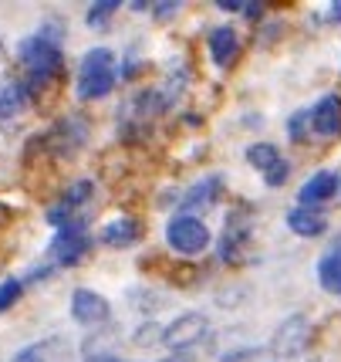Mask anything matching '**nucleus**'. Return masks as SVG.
I'll use <instances>...</instances> for the list:
<instances>
[{
    "mask_svg": "<svg viewBox=\"0 0 341 362\" xmlns=\"http://www.w3.org/2000/svg\"><path fill=\"white\" fill-rule=\"evenodd\" d=\"M115 85V75H112V51L109 47H95L85 54L81 62V75H78V98L92 102V98H102V95L112 92Z\"/></svg>",
    "mask_w": 341,
    "mask_h": 362,
    "instance_id": "1",
    "label": "nucleus"
},
{
    "mask_svg": "<svg viewBox=\"0 0 341 362\" xmlns=\"http://www.w3.org/2000/svg\"><path fill=\"white\" fill-rule=\"evenodd\" d=\"M20 62L31 71L34 81H47L61 68V51H58L54 41H47L44 34H41V37H28V41L20 45Z\"/></svg>",
    "mask_w": 341,
    "mask_h": 362,
    "instance_id": "2",
    "label": "nucleus"
},
{
    "mask_svg": "<svg viewBox=\"0 0 341 362\" xmlns=\"http://www.w3.org/2000/svg\"><path fill=\"white\" fill-rule=\"evenodd\" d=\"M308 342H311V322L304 315H291L287 322L277 325L270 352H274V359H294V356H301L308 349Z\"/></svg>",
    "mask_w": 341,
    "mask_h": 362,
    "instance_id": "3",
    "label": "nucleus"
},
{
    "mask_svg": "<svg viewBox=\"0 0 341 362\" xmlns=\"http://www.w3.org/2000/svg\"><path fill=\"white\" fill-rule=\"evenodd\" d=\"M206 332H210V322L196 312H186V315H179L172 322L169 329H162V342L176 352V356H183L186 349L200 346L203 339H206Z\"/></svg>",
    "mask_w": 341,
    "mask_h": 362,
    "instance_id": "4",
    "label": "nucleus"
},
{
    "mask_svg": "<svg viewBox=\"0 0 341 362\" xmlns=\"http://www.w3.org/2000/svg\"><path fill=\"white\" fill-rule=\"evenodd\" d=\"M166 240H169L172 251H179V254H200L210 244V230L196 217H176L166 227Z\"/></svg>",
    "mask_w": 341,
    "mask_h": 362,
    "instance_id": "5",
    "label": "nucleus"
},
{
    "mask_svg": "<svg viewBox=\"0 0 341 362\" xmlns=\"http://www.w3.org/2000/svg\"><path fill=\"white\" fill-rule=\"evenodd\" d=\"M92 247V240L85 237L81 230V223H71V227H64L61 234L54 237V244H51V254H54V261H61V264H75L81 261V254Z\"/></svg>",
    "mask_w": 341,
    "mask_h": 362,
    "instance_id": "6",
    "label": "nucleus"
},
{
    "mask_svg": "<svg viewBox=\"0 0 341 362\" xmlns=\"http://www.w3.org/2000/svg\"><path fill=\"white\" fill-rule=\"evenodd\" d=\"M71 315L81 322V325H98L109 318V301L102 298L98 291H88V288H78L71 295Z\"/></svg>",
    "mask_w": 341,
    "mask_h": 362,
    "instance_id": "7",
    "label": "nucleus"
},
{
    "mask_svg": "<svg viewBox=\"0 0 341 362\" xmlns=\"http://www.w3.org/2000/svg\"><path fill=\"white\" fill-rule=\"evenodd\" d=\"M71 359V342L61 335H51L44 342H34V346L20 349L14 356V362H68Z\"/></svg>",
    "mask_w": 341,
    "mask_h": 362,
    "instance_id": "8",
    "label": "nucleus"
},
{
    "mask_svg": "<svg viewBox=\"0 0 341 362\" xmlns=\"http://www.w3.org/2000/svg\"><path fill=\"white\" fill-rule=\"evenodd\" d=\"M311 126H314L318 136H338L341 132V98L338 95H325V98L314 105Z\"/></svg>",
    "mask_w": 341,
    "mask_h": 362,
    "instance_id": "9",
    "label": "nucleus"
},
{
    "mask_svg": "<svg viewBox=\"0 0 341 362\" xmlns=\"http://www.w3.org/2000/svg\"><path fill=\"white\" fill-rule=\"evenodd\" d=\"M318 281L328 295H338L341 298V237L325 251V257L318 261Z\"/></svg>",
    "mask_w": 341,
    "mask_h": 362,
    "instance_id": "10",
    "label": "nucleus"
},
{
    "mask_svg": "<svg viewBox=\"0 0 341 362\" xmlns=\"http://www.w3.org/2000/svg\"><path fill=\"white\" fill-rule=\"evenodd\" d=\"M287 227L301 237H318V234H325L328 217L321 210H314V206H294V210L287 214Z\"/></svg>",
    "mask_w": 341,
    "mask_h": 362,
    "instance_id": "11",
    "label": "nucleus"
},
{
    "mask_svg": "<svg viewBox=\"0 0 341 362\" xmlns=\"http://www.w3.org/2000/svg\"><path fill=\"white\" fill-rule=\"evenodd\" d=\"M335 189H338V176L335 173H314L301 187V206H314V204H325V200H331L335 197Z\"/></svg>",
    "mask_w": 341,
    "mask_h": 362,
    "instance_id": "12",
    "label": "nucleus"
},
{
    "mask_svg": "<svg viewBox=\"0 0 341 362\" xmlns=\"http://www.w3.org/2000/svg\"><path fill=\"white\" fill-rule=\"evenodd\" d=\"M102 240H105L109 247H125V244H136V240H139V223L132 221V217H122V221L105 223Z\"/></svg>",
    "mask_w": 341,
    "mask_h": 362,
    "instance_id": "13",
    "label": "nucleus"
},
{
    "mask_svg": "<svg viewBox=\"0 0 341 362\" xmlns=\"http://www.w3.org/2000/svg\"><path fill=\"white\" fill-rule=\"evenodd\" d=\"M237 51H240V45H237V34L230 28H220L210 34V54L217 64H230L237 58Z\"/></svg>",
    "mask_w": 341,
    "mask_h": 362,
    "instance_id": "14",
    "label": "nucleus"
},
{
    "mask_svg": "<svg viewBox=\"0 0 341 362\" xmlns=\"http://www.w3.org/2000/svg\"><path fill=\"white\" fill-rule=\"evenodd\" d=\"M247 159H250V166H253V170H261V173H270V170H274V166L280 163L277 149H274V146H267V142L250 146V149H247Z\"/></svg>",
    "mask_w": 341,
    "mask_h": 362,
    "instance_id": "15",
    "label": "nucleus"
},
{
    "mask_svg": "<svg viewBox=\"0 0 341 362\" xmlns=\"http://www.w3.org/2000/svg\"><path fill=\"white\" fill-rule=\"evenodd\" d=\"M24 102H28V92H24L20 85H7V88H0V119L17 115V112L24 109Z\"/></svg>",
    "mask_w": 341,
    "mask_h": 362,
    "instance_id": "16",
    "label": "nucleus"
},
{
    "mask_svg": "<svg viewBox=\"0 0 341 362\" xmlns=\"http://www.w3.org/2000/svg\"><path fill=\"white\" fill-rule=\"evenodd\" d=\"M220 362H277L270 349H237V352H227Z\"/></svg>",
    "mask_w": 341,
    "mask_h": 362,
    "instance_id": "17",
    "label": "nucleus"
},
{
    "mask_svg": "<svg viewBox=\"0 0 341 362\" xmlns=\"http://www.w3.org/2000/svg\"><path fill=\"white\" fill-rule=\"evenodd\" d=\"M119 7H122L119 0H102V4H95L92 11H88V24H92V28H95V24H105V21H109Z\"/></svg>",
    "mask_w": 341,
    "mask_h": 362,
    "instance_id": "18",
    "label": "nucleus"
},
{
    "mask_svg": "<svg viewBox=\"0 0 341 362\" xmlns=\"http://www.w3.org/2000/svg\"><path fill=\"white\" fill-rule=\"evenodd\" d=\"M213 189H217V180H210V183H203V187H196V189H193V193H189V197H186V200H183V204H186V206H203V204H213V197H210Z\"/></svg>",
    "mask_w": 341,
    "mask_h": 362,
    "instance_id": "19",
    "label": "nucleus"
},
{
    "mask_svg": "<svg viewBox=\"0 0 341 362\" xmlns=\"http://www.w3.org/2000/svg\"><path fill=\"white\" fill-rule=\"evenodd\" d=\"M88 193H92V183H75V187L68 189V197H64V206H68V210H75L78 204H85V200H88Z\"/></svg>",
    "mask_w": 341,
    "mask_h": 362,
    "instance_id": "20",
    "label": "nucleus"
},
{
    "mask_svg": "<svg viewBox=\"0 0 341 362\" xmlns=\"http://www.w3.org/2000/svg\"><path fill=\"white\" fill-rule=\"evenodd\" d=\"M17 298H20V284H17V281H4V284H0V312H4V308H11Z\"/></svg>",
    "mask_w": 341,
    "mask_h": 362,
    "instance_id": "21",
    "label": "nucleus"
},
{
    "mask_svg": "<svg viewBox=\"0 0 341 362\" xmlns=\"http://www.w3.org/2000/svg\"><path fill=\"white\" fill-rule=\"evenodd\" d=\"M159 332H162V329H159V325H142V329L136 332V339H132V342H136V346H142V349H145V346H152V342H159V339H162Z\"/></svg>",
    "mask_w": 341,
    "mask_h": 362,
    "instance_id": "22",
    "label": "nucleus"
},
{
    "mask_svg": "<svg viewBox=\"0 0 341 362\" xmlns=\"http://www.w3.org/2000/svg\"><path fill=\"white\" fill-rule=\"evenodd\" d=\"M287 176H291V166H287V163L280 159V163H277V166H274V170H270V173H264V180H267V183H270V187H280V183H284Z\"/></svg>",
    "mask_w": 341,
    "mask_h": 362,
    "instance_id": "23",
    "label": "nucleus"
},
{
    "mask_svg": "<svg viewBox=\"0 0 341 362\" xmlns=\"http://www.w3.org/2000/svg\"><path fill=\"white\" fill-rule=\"evenodd\" d=\"M311 115H304V112H297L294 119H291V136L294 139H304V122H308Z\"/></svg>",
    "mask_w": 341,
    "mask_h": 362,
    "instance_id": "24",
    "label": "nucleus"
},
{
    "mask_svg": "<svg viewBox=\"0 0 341 362\" xmlns=\"http://www.w3.org/2000/svg\"><path fill=\"white\" fill-rule=\"evenodd\" d=\"M217 7H223V11H240V7H247L244 0H220Z\"/></svg>",
    "mask_w": 341,
    "mask_h": 362,
    "instance_id": "25",
    "label": "nucleus"
},
{
    "mask_svg": "<svg viewBox=\"0 0 341 362\" xmlns=\"http://www.w3.org/2000/svg\"><path fill=\"white\" fill-rule=\"evenodd\" d=\"M88 362H119L115 356H98V359H88Z\"/></svg>",
    "mask_w": 341,
    "mask_h": 362,
    "instance_id": "26",
    "label": "nucleus"
},
{
    "mask_svg": "<svg viewBox=\"0 0 341 362\" xmlns=\"http://www.w3.org/2000/svg\"><path fill=\"white\" fill-rule=\"evenodd\" d=\"M159 362H189L186 356H172V359H159Z\"/></svg>",
    "mask_w": 341,
    "mask_h": 362,
    "instance_id": "27",
    "label": "nucleus"
},
{
    "mask_svg": "<svg viewBox=\"0 0 341 362\" xmlns=\"http://www.w3.org/2000/svg\"><path fill=\"white\" fill-rule=\"evenodd\" d=\"M335 11H331V17H341V4H331Z\"/></svg>",
    "mask_w": 341,
    "mask_h": 362,
    "instance_id": "28",
    "label": "nucleus"
},
{
    "mask_svg": "<svg viewBox=\"0 0 341 362\" xmlns=\"http://www.w3.org/2000/svg\"><path fill=\"white\" fill-rule=\"evenodd\" d=\"M0 51H4V45H0Z\"/></svg>",
    "mask_w": 341,
    "mask_h": 362,
    "instance_id": "29",
    "label": "nucleus"
}]
</instances>
